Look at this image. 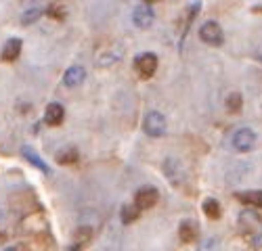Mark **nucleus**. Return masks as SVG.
<instances>
[{
  "instance_id": "11",
  "label": "nucleus",
  "mask_w": 262,
  "mask_h": 251,
  "mask_svg": "<svg viewBox=\"0 0 262 251\" xmlns=\"http://www.w3.org/2000/svg\"><path fill=\"white\" fill-rule=\"evenodd\" d=\"M78 159H80V153L76 146H63L55 155V161L59 165H74V163H78Z\"/></svg>"
},
{
  "instance_id": "19",
  "label": "nucleus",
  "mask_w": 262,
  "mask_h": 251,
  "mask_svg": "<svg viewBox=\"0 0 262 251\" xmlns=\"http://www.w3.org/2000/svg\"><path fill=\"white\" fill-rule=\"evenodd\" d=\"M42 17V9H28L24 15H21V23L24 26H32L34 21H38Z\"/></svg>"
},
{
  "instance_id": "1",
  "label": "nucleus",
  "mask_w": 262,
  "mask_h": 251,
  "mask_svg": "<svg viewBox=\"0 0 262 251\" xmlns=\"http://www.w3.org/2000/svg\"><path fill=\"white\" fill-rule=\"evenodd\" d=\"M143 130L151 138H160L166 132V117L160 111H149L143 119Z\"/></svg>"
},
{
  "instance_id": "6",
  "label": "nucleus",
  "mask_w": 262,
  "mask_h": 251,
  "mask_svg": "<svg viewBox=\"0 0 262 251\" xmlns=\"http://www.w3.org/2000/svg\"><path fill=\"white\" fill-rule=\"evenodd\" d=\"M154 19H156V15H154V11L149 9V5H147V3H143L141 7H137V9H135V13H133V21H135V26H137V28H141V30H147V28L154 26Z\"/></svg>"
},
{
  "instance_id": "2",
  "label": "nucleus",
  "mask_w": 262,
  "mask_h": 251,
  "mask_svg": "<svg viewBox=\"0 0 262 251\" xmlns=\"http://www.w3.org/2000/svg\"><path fill=\"white\" fill-rule=\"evenodd\" d=\"M231 142H233V149H235V151H239V153H248V151L256 149L258 136H256V132L250 130V128H239V130L233 134Z\"/></svg>"
},
{
  "instance_id": "8",
  "label": "nucleus",
  "mask_w": 262,
  "mask_h": 251,
  "mask_svg": "<svg viewBox=\"0 0 262 251\" xmlns=\"http://www.w3.org/2000/svg\"><path fill=\"white\" fill-rule=\"evenodd\" d=\"M21 46H24V42H21L19 38H9L5 42V46H3V53H0V59L7 61V63L17 61L19 55H21Z\"/></svg>"
},
{
  "instance_id": "4",
  "label": "nucleus",
  "mask_w": 262,
  "mask_h": 251,
  "mask_svg": "<svg viewBox=\"0 0 262 251\" xmlns=\"http://www.w3.org/2000/svg\"><path fill=\"white\" fill-rule=\"evenodd\" d=\"M135 67L143 78H151L158 69V57L154 53H143L135 59Z\"/></svg>"
},
{
  "instance_id": "13",
  "label": "nucleus",
  "mask_w": 262,
  "mask_h": 251,
  "mask_svg": "<svg viewBox=\"0 0 262 251\" xmlns=\"http://www.w3.org/2000/svg\"><path fill=\"white\" fill-rule=\"evenodd\" d=\"M164 172L168 174V178H170V182H172V184H179V182H181V178H183L181 165H179V161H177V159H166V163H164Z\"/></svg>"
},
{
  "instance_id": "3",
  "label": "nucleus",
  "mask_w": 262,
  "mask_h": 251,
  "mask_svg": "<svg viewBox=\"0 0 262 251\" xmlns=\"http://www.w3.org/2000/svg\"><path fill=\"white\" fill-rule=\"evenodd\" d=\"M200 38L202 42L210 46H221L225 42V34H223V28L216 23V21H206V23L200 28Z\"/></svg>"
},
{
  "instance_id": "18",
  "label": "nucleus",
  "mask_w": 262,
  "mask_h": 251,
  "mask_svg": "<svg viewBox=\"0 0 262 251\" xmlns=\"http://www.w3.org/2000/svg\"><path fill=\"white\" fill-rule=\"evenodd\" d=\"M227 109L231 111V113H237L239 109H242L244 107V96L242 94H239V92H231L229 96H227Z\"/></svg>"
},
{
  "instance_id": "14",
  "label": "nucleus",
  "mask_w": 262,
  "mask_h": 251,
  "mask_svg": "<svg viewBox=\"0 0 262 251\" xmlns=\"http://www.w3.org/2000/svg\"><path fill=\"white\" fill-rule=\"evenodd\" d=\"M237 199L252 205V207H262V191H244V193H237Z\"/></svg>"
},
{
  "instance_id": "9",
  "label": "nucleus",
  "mask_w": 262,
  "mask_h": 251,
  "mask_svg": "<svg viewBox=\"0 0 262 251\" xmlns=\"http://www.w3.org/2000/svg\"><path fill=\"white\" fill-rule=\"evenodd\" d=\"M65 119V109L59 103H49V107L45 109V123L47 126H61Z\"/></svg>"
},
{
  "instance_id": "7",
  "label": "nucleus",
  "mask_w": 262,
  "mask_h": 251,
  "mask_svg": "<svg viewBox=\"0 0 262 251\" xmlns=\"http://www.w3.org/2000/svg\"><path fill=\"white\" fill-rule=\"evenodd\" d=\"M84 80H86V69H84L82 65H72L68 71H65V76H63V84H65L68 88H78V86H82Z\"/></svg>"
},
{
  "instance_id": "20",
  "label": "nucleus",
  "mask_w": 262,
  "mask_h": 251,
  "mask_svg": "<svg viewBox=\"0 0 262 251\" xmlns=\"http://www.w3.org/2000/svg\"><path fill=\"white\" fill-rule=\"evenodd\" d=\"M47 15L49 17H53V19H65V15H68V11H65L61 5H51L49 9H47Z\"/></svg>"
},
{
  "instance_id": "5",
  "label": "nucleus",
  "mask_w": 262,
  "mask_h": 251,
  "mask_svg": "<svg viewBox=\"0 0 262 251\" xmlns=\"http://www.w3.org/2000/svg\"><path fill=\"white\" fill-rule=\"evenodd\" d=\"M158 201H160V193H158V188H154V186L139 188L137 195H135V203H137L141 209H151Z\"/></svg>"
},
{
  "instance_id": "22",
  "label": "nucleus",
  "mask_w": 262,
  "mask_h": 251,
  "mask_svg": "<svg viewBox=\"0 0 262 251\" xmlns=\"http://www.w3.org/2000/svg\"><path fill=\"white\" fill-rule=\"evenodd\" d=\"M7 241V235L5 233H0V243H5Z\"/></svg>"
},
{
  "instance_id": "10",
  "label": "nucleus",
  "mask_w": 262,
  "mask_h": 251,
  "mask_svg": "<svg viewBox=\"0 0 262 251\" xmlns=\"http://www.w3.org/2000/svg\"><path fill=\"white\" fill-rule=\"evenodd\" d=\"M21 157H24V159H28L34 167H38V170L42 172V174H51V167L45 163V159H42L34 149H32V146H21Z\"/></svg>"
},
{
  "instance_id": "15",
  "label": "nucleus",
  "mask_w": 262,
  "mask_h": 251,
  "mask_svg": "<svg viewBox=\"0 0 262 251\" xmlns=\"http://www.w3.org/2000/svg\"><path fill=\"white\" fill-rule=\"evenodd\" d=\"M139 216H141V207H139L137 203H135V205H124V207H122V212H120V218H122L124 224H133V222H137Z\"/></svg>"
},
{
  "instance_id": "17",
  "label": "nucleus",
  "mask_w": 262,
  "mask_h": 251,
  "mask_svg": "<svg viewBox=\"0 0 262 251\" xmlns=\"http://www.w3.org/2000/svg\"><path fill=\"white\" fill-rule=\"evenodd\" d=\"M91 239H93V228H91V226H78V228H76V233H74L76 245L84 247L86 243H91Z\"/></svg>"
},
{
  "instance_id": "16",
  "label": "nucleus",
  "mask_w": 262,
  "mask_h": 251,
  "mask_svg": "<svg viewBox=\"0 0 262 251\" xmlns=\"http://www.w3.org/2000/svg\"><path fill=\"white\" fill-rule=\"evenodd\" d=\"M204 214L210 218V220H218L223 216V212H221V203H218L216 199H206L204 201Z\"/></svg>"
},
{
  "instance_id": "12",
  "label": "nucleus",
  "mask_w": 262,
  "mask_h": 251,
  "mask_svg": "<svg viewBox=\"0 0 262 251\" xmlns=\"http://www.w3.org/2000/svg\"><path fill=\"white\" fill-rule=\"evenodd\" d=\"M179 239L183 243H193L195 239H198V224L191 222V220L181 222V226H179Z\"/></svg>"
},
{
  "instance_id": "21",
  "label": "nucleus",
  "mask_w": 262,
  "mask_h": 251,
  "mask_svg": "<svg viewBox=\"0 0 262 251\" xmlns=\"http://www.w3.org/2000/svg\"><path fill=\"white\" fill-rule=\"evenodd\" d=\"M143 3H147V5H156V3H160V0H143Z\"/></svg>"
}]
</instances>
